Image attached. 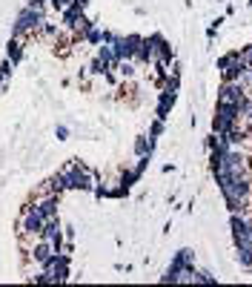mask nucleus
<instances>
[{
    "mask_svg": "<svg viewBox=\"0 0 252 287\" xmlns=\"http://www.w3.org/2000/svg\"><path fill=\"white\" fill-rule=\"evenodd\" d=\"M57 207H60V195H57V192H52L43 204H34V210H37L43 219H55V216H57Z\"/></svg>",
    "mask_w": 252,
    "mask_h": 287,
    "instance_id": "0eeeda50",
    "label": "nucleus"
},
{
    "mask_svg": "<svg viewBox=\"0 0 252 287\" xmlns=\"http://www.w3.org/2000/svg\"><path fill=\"white\" fill-rule=\"evenodd\" d=\"M229 224H232V236H235V244H241V241H244V236H247V230H250V221L241 219L238 213H232Z\"/></svg>",
    "mask_w": 252,
    "mask_h": 287,
    "instance_id": "6e6552de",
    "label": "nucleus"
},
{
    "mask_svg": "<svg viewBox=\"0 0 252 287\" xmlns=\"http://www.w3.org/2000/svg\"><path fill=\"white\" fill-rule=\"evenodd\" d=\"M161 132H164V121L158 118L155 124H152V138H155V135H161Z\"/></svg>",
    "mask_w": 252,
    "mask_h": 287,
    "instance_id": "4be33fe9",
    "label": "nucleus"
},
{
    "mask_svg": "<svg viewBox=\"0 0 252 287\" xmlns=\"http://www.w3.org/2000/svg\"><path fill=\"white\" fill-rule=\"evenodd\" d=\"M238 118H244V121H252V98H241V103H238Z\"/></svg>",
    "mask_w": 252,
    "mask_h": 287,
    "instance_id": "ddd939ff",
    "label": "nucleus"
},
{
    "mask_svg": "<svg viewBox=\"0 0 252 287\" xmlns=\"http://www.w3.org/2000/svg\"><path fill=\"white\" fill-rule=\"evenodd\" d=\"M138 178H140V175H138V172H123V178H120V190H126V192H129V190H132V184L135 181H138Z\"/></svg>",
    "mask_w": 252,
    "mask_h": 287,
    "instance_id": "dca6fc26",
    "label": "nucleus"
},
{
    "mask_svg": "<svg viewBox=\"0 0 252 287\" xmlns=\"http://www.w3.org/2000/svg\"><path fill=\"white\" fill-rule=\"evenodd\" d=\"M95 195H98V198H106V195H109V190H106V187H98V190H95Z\"/></svg>",
    "mask_w": 252,
    "mask_h": 287,
    "instance_id": "b1692460",
    "label": "nucleus"
},
{
    "mask_svg": "<svg viewBox=\"0 0 252 287\" xmlns=\"http://www.w3.org/2000/svg\"><path fill=\"white\" fill-rule=\"evenodd\" d=\"M118 69H120V75H123V78H129V75L135 72V69L129 66V64H126V61H120V64H118Z\"/></svg>",
    "mask_w": 252,
    "mask_h": 287,
    "instance_id": "412c9836",
    "label": "nucleus"
},
{
    "mask_svg": "<svg viewBox=\"0 0 252 287\" xmlns=\"http://www.w3.org/2000/svg\"><path fill=\"white\" fill-rule=\"evenodd\" d=\"M86 40H89V43H103V32H98V29H89V32H86Z\"/></svg>",
    "mask_w": 252,
    "mask_h": 287,
    "instance_id": "6ab92c4d",
    "label": "nucleus"
},
{
    "mask_svg": "<svg viewBox=\"0 0 252 287\" xmlns=\"http://www.w3.org/2000/svg\"><path fill=\"white\" fill-rule=\"evenodd\" d=\"M247 95V86L241 81H226L218 89V101H229V103H241V98Z\"/></svg>",
    "mask_w": 252,
    "mask_h": 287,
    "instance_id": "39448f33",
    "label": "nucleus"
},
{
    "mask_svg": "<svg viewBox=\"0 0 252 287\" xmlns=\"http://www.w3.org/2000/svg\"><path fill=\"white\" fill-rule=\"evenodd\" d=\"M52 253H55V250H52V244H49V241H40V244H37V247L32 250V255L37 258V261H40V264H43V261H46V258H49Z\"/></svg>",
    "mask_w": 252,
    "mask_h": 287,
    "instance_id": "9b49d317",
    "label": "nucleus"
},
{
    "mask_svg": "<svg viewBox=\"0 0 252 287\" xmlns=\"http://www.w3.org/2000/svg\"><path fill=\"white\" fill-rule=\"evenodd\" d=\"M43 3H46V0H29V6H32V9H40Z\"/></svg>",
    "mask_w": 252,
    "mask_h": 287,
    "instance_id": "a878e982",
    "label": "nucleus"
},
{
    "mask_svg": "<svg viewBox=\"0 0 252 287\" xmlns=\"http://www.w3.org/2000/svg\"><path fill=\"white\" fill-rule=\"evenodd\" d=\"M135 152H138V155L143 158L146 152H152V141L146 144V138H138V141H135Z\"/></svg>",
    "mask_w": 252,
    "mask_h": 287,
    "instance_id": "f3484780",
    "label": "nucleus"
},
{
    "mask_svg": "<svg viewBox=\"0 0 252 287\" xmlns=\"http://www.w3.org/2000/svg\"><path fill=\"white\" fill-rule=\"evenodd\" d=\"M172 103H175V92H167V89H164V92H161V101H158V118L161 121L169 115V106H172Z\"/></svg>",
    "mask_w": 252,
    "mask_h": 287,
    "instance_id": "1a4fd4ad",
    "label": "nucleus"
},
{
    "mask_svg": "<svg viewBox=\"0 0 252 287\" xmlns=\"http://www.w3.org/2000/svg\"><path fill=\"white\" fill-rule=\"evenodd\" d=\"M235 124H238V103L218 101L215 121H212V129H215V135H224V132H229Z\"/></svg>",
    "mask_w": 252,
    "mask_h": 287,
    "instance_id": "f257e3e1",
    "label": "nucleus"
},
{
    "mask_svg": "<svg viewBox=\"0 0 252 287\" xmlns=\"http://www.w3.org/2000/svg\"><path fill=\"white\" fill-rule=\"evenodd\" d=\"M69 3H75V0H52V6H55V9H66Z\"/></svg>",
    "mask_w": 252,
    "mask_h": 287,
    "instance_id": "5701e85b",
    "label": "nucleus"
},
{
    "mask_svg": "<svg viewBox=\"0 0 252 287\" xmlns=\"http://www.w3.org/2000/svg\"><path fill=\"white\" fill-rule=\"evenodd\" d=\"M92 72H95V75H106V72H109V64L101 61V58H95V61H92Z\"/></svg>",
    "mask_w": 252,
    "mask_h": 287,
    "instance_id": "a211bd4d",
    "label": "nucleus"
},
{
    "mask_svg": "<svg viewBox=\"0 0 252 287\" xmlns=\"http://www.w3.org/2000/svg\"><path fill=\"white\" fill-rule=\"evenodd\" d=\"M98 58H101V61H106L109 66H112V64L118 66V64H120L118 58H115V52H112V46H101V49H98Z\"/></svg>",
    "mask_w": 252,
    "mask_h": 287,
    "instance_id": "4468645a",
    "label": "nucleus"
},
{
    "mask_svg": "<svg viewBox=\"0 0 252 287\" xmlns=\"http://www.w3.org/2000/svg\"><path fill=\"white\" fill-rule=\"evenodd\" d=\"M192 264V250H178L172 267L167 270V276H161V282H181V270Z\"/></svg>",
    "mask_w": 252,
    "mask_h": 287,
    "instance_id": "20e7f679",
    "label": "nucleus"
},
{
    "mask_svg": "<svg viewBox=\"0 0 252 287\" xmlns=\"http://www.w3.org/2000/svg\"><path fill=\"white\" fill-rule=\"evenodd\" d=\"M6 55H9V61H12V64H20V58H23V49H20L17 37H12V40H9V46H6Z\"/></svg>",
    "mask_w": 252,
    "mask_h": 287,
    "instance_id": "f8f14e48",
    "label": "nucleus"
},
{
    "mask_svg": "<svg viewBox=\"0 0 252 287\" xmlns=\"http://www.w3.org/2000/svg\"><path fill=\"white\" fill-rule=\"evenodd\" d=\"M49 190L60 195V190H66V175H63V172H60V175H55V178L49 181Z\"/></svg>",
    "mask_w": 252,
    "mask_h": 287,
    "instance_id": "2eb2a0df",
    "label": "nucleus"
},
{
    "mask_svg": "<svg viewBox=\"0 0 252 287\" xmlns=\"http://www.w3.org/2000/svg\"><path fill=\"white\" fill-rule=\"evenodd\" d=\"M66 135H69V129H66V127H57V138L63 141V138H66Z\"/></svg>",
    "mask_w": 252,
    "mask_h": 287,
    "instance_id": "393cba45",
    "label": "nucleus"
},
{
    "mask_svg": "<svg viewBox=\"0 0 252 287\" xmlns=\"http://www.w3.org/2000/svg\"><path fill=\"white\" fill-rule=\"evenodd\" d=\"M81 12H84V9H81V6H75V3H72V6H66V12H63V20H66V26H78V23H81Z\"/></svg>",
    "mask_w": 252,
    "mask_h": 287,
    "instance_id": "9d476101",
    "label": "nucleus"
},
{
    "mask_svg": "<svg viewBox=\"0 0 252 287\" xmlns=\"http://www.w3.org/2000/svg\"><path fill=\"white\" fill-rule=\"evenodd\" d=\"M43 23H46V20H43V12L29 6V9H23V12H20L15 29H12V37H20V34H26V32H34V29H40Z\"/></svg>",
    "mask_w": 252,
    "mask_h": 287,
    "instance_id": "f03ea898",
    "label": "nucleus"
},
{
    "mask_svg": "<svg viewBox=\"0 0 252 287\" xmlns=\"http://www.w3.org/2000/svg\"><path fill=\"white\" fill-rule=\"evenodd\" d=\"M43 224H46V219H43L34 207H29L26 216H23V233H26V236H40V233H43Z\"/></svg>",
    "mask_w": 252,
    "mask_h": 287,
    "instance_id": "423d86ee",
    "label": "nucleus"
},
{
    "mask_svg": "<svg viewBox=\"0 0 252 287\" xmlns=\"http://www.w3.org/2000/svg\"><path fill=\"white\" fill-rule=\"evenodd\" d=\"M63 175H66L69 190H92V175H89V169L81 167V164H72Z\"/></svg>",
    "mask_w": 252,
    "mask_h": 287,
    "instance_id": "7ed1b4c3",
    "label": "nucleus"
},
{
    "mask_svg": "<svg viewBox=\"0 0 252 287\" xmlns=\"http://www.w3.org/2000/svg\"><path fill=\"white\" fill-rule=\"evenodd\" d=\"M238 55H241V61H244L247 66H252V46H247V49H244V52H238Z\"/></svg>",
    "mask_w": 252,
    "mask_h": 287,
    "instance_id": "aec40b11",
    "label": "nucleus"
}]
</instances>
